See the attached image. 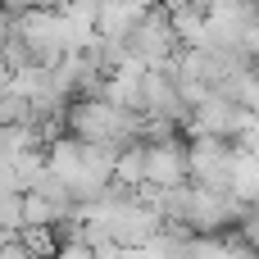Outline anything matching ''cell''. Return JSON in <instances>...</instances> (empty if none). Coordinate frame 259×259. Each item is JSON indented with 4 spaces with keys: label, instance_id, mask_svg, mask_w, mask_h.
<instances>
[{
    "label": "cell",
    "instance_id": "obj_1",
    "mask_svg": "<svg viewBox=\"0 0 259 259\" xmlns=\"http://www.w3.org/2000/svg\"><path fill=\"white\" fill-rule=\"evenodd\" d=\"M141 173H146V182H155L159 191L187 187V182H191L187 146H178L173 137H168V141H150V146H141Z\"/></svg>",
    "mask_w": 259,
    "mask_h": 259
}]
</instances>
